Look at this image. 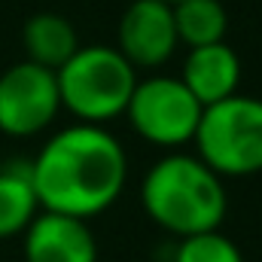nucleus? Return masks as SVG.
Here are the masks:
<instances>
[{
  "label": "nucleus",
  "instance_id": "nucleus-4",
  "mask_svg": "<svg viewBox=\"0 0 262 262\" xmlns=\"http://www.w3.org/2000/svg\"><path fill=\"white\" fill-rule=\"evenodd\" d=\"M192 146L223 180L262 174V98L238 92L204 107Z\"/></svg>",
  "mask_w": 262,
  "mask_h": 262
},
{
  "label": "nucleus",
  "instance_id": "nucleus-7",
  "mask_svg": "<svg viewBox=\"0 0 262 262\" xmlns=\"http://www.w3.org/2000/svg\"><path fill=\"white\" fill-rule=\"evenodd\" d=\"M116 49L134 70H156L180 49L174 12L159 0H131L116 28Z\"/></svg>",
  "mask_w": 262,
  "mask_h": 262
},
{
  "label": "nucleus",
  "instance_id": "nucleus-14",
  "mask_svg": "<svg viewBox=\"0 0 262 262\" xmlns=\"http://www.w3.org/2000/svg\"><path fill=\"white\" fill-rule=\"evenodd\" d=\"M159 3H168V6H174V3H180V0H159Z\"/></svg>",
  "mask_w": 262,
  "mask_h": 262
},
{
  "label": "nucleus",
  "instance_id": "nucleus-8",
  "mask_svg": "<svg viewBox=\"0 0 262 262\" xmlns=\"http://www.w3.org/2000/svg\"><path fill=\"white\" fill-rule=\"evenodd\" d=\"M25 262H98V241L85 220L40 210L21 232Z\"/></svg>",
  "mask_w": 262,
  "mask_h": 262
},
{
  "label": "nucleus",
  "instance_id": "nucleus-10",
  "mask_svg": "<svg viewBox=\"0 0 262 262\" xmlns=\"http://www.w3.org/2000/svg\"><path fill=\"white\" fill-rule=\"evenodd\" d=\"M21 46H25V61H34L46 70H58L79 49V37L64 15L34 12L21 25Z\"/></svg>",
  "mask_w": 262,
  "mask_h": 262
},
{
  "label": "nucleus",
  "instance_id": "nucleus-12",
  "mask_svg": "<svg viewBox=\"0 0 262 262\" xmlns=\"http://www.w3.org/2000/svg\"><path fill=\"white\" fill-rule=\"evenodd\" d=\"M177 40L186 49L223 43L229 34V9L223 0H180L171 6Z\"/></svg>",
  "mask_w": 262,
  "mask_h": 262
},
{
  "label": "nucleus",
  "instance_id": "nucleus-5",
  "mask_svg": "<svg viewBox=\"0 0 262 262\" xmlns=\"http://www.w3.org/2000/svg\"><path fill=\"white\" fill-rule=\"evenodd\" d=\"M201 113L204 107L180 82V76H168V73L137 79L125 107V119L131 122L134 134L149 146H159L168 152L192 143Z\"/></svg>",
  "mask_w": 262,
  "mask_h": 262
},
{
  "label": "nucleus",
  "instance_id": "nucleus-1",
  "mask_svg": "<svg viewBox=\"0 0 262 262\" xmlns=\"http://www.w3.org/2000/svg\"><path fill=\"white\" fill-rule=\"evenodd\" d=\"M40 210L92 220L110 210L128 183V156L107 125L58 128L28 162Z\"/></svg>",
  "mask_w": 262,
  "mask_h": 262
},
{
  "label": "nucleus",
  "instance_id": "nucleus-9",
  "mask_svg": "<svg viewBox=\"0 0 262 262\" xmlns=\"http://www.w3.org/2000/svg\"><path fill=\"white\" fill-rule=\"evenodd\" d=\"M177 76L201 107H213V104L238 95L241 58L226 40L210 43V46H198V49H186V58H183V67Z\"/></svg>",
  "mask_w": 262,
  "mask_h": 262
},
{
  "label": "nucleus",
  "instance_id": "nucleus-3",
  "mask_svg": "<svg viewBox=\"0 0 262 262\" xmlns=\"http://www.w3.org/2000/svg\"><path fill=\"white\" fill-rule=\"evenodd\" d=\"M61 110L76 122L107 125L125 116L131 92L137 85V70L119 55L116 46L89 43L79 46L64 64L55 70Z\"/></svg>",
  "mask_w": 262,
  "mask_h": 262
},
{
  "label": "nucleus",
  "instance_id": "nucleus-13",
  "mask_svg": "<svg viewBox=\"0 0 262 262\" xmlns=\"http://www.w3.org/2000/svg\"><path fill=\"white\" fill-rule=\"evenodd\" d=\"M171 262H244V256L238 244L216 229L192 238H180L171 250Z\"/></svg>",
  "mask_w": 262,
  "mask_h": 262
},
{
  "label": "nucleus",
  "instance_id": "nucleus-2",
  "mask_svg": "<svg viewBox=\"0 0 262 262\" xmlns=\"http://www.w3.org/2000/svg\"><path fill=\"white\" fill-rule=\"evenodd\" d=\"M143 213L168 235L192 238L216 232L229 213L226 180L213 174L195 152H165L149 165L140 180Z\"/></svg>",
  "mask_w": 262,
  "mask_h": 262
},
{
  "label": "nucleus",
  "instance_id": "nucleus-6",
  "mask_svg": "<svg viewBox=\"0 0 262 262\" xmlns=\"http://www.w3.org/2000/svg\"><path fill=\"white\" fill-rule=\"evenodd\" d=\"M61 113L55 70L18 61L0 73V134L34 137L52 128Z\"/></svg>",
  "mask_w": 262,
  "mask_h": 262
},
{
  "label": "nucleus",
  "instance_id": "nucleus-11",
  "mask_svg": "<svg viewBox=\"0 0 262 262\" xmlns=\"http://www.w3.org/2000/svg\"><path fill=\"white\" fill-rule=\"evenodd\" d=\"M40 213L28 162L0 165V241L21 235Z\"/></svg>",
  "mask_w": 262,
  "mask_h": 262
}]
</instances>
